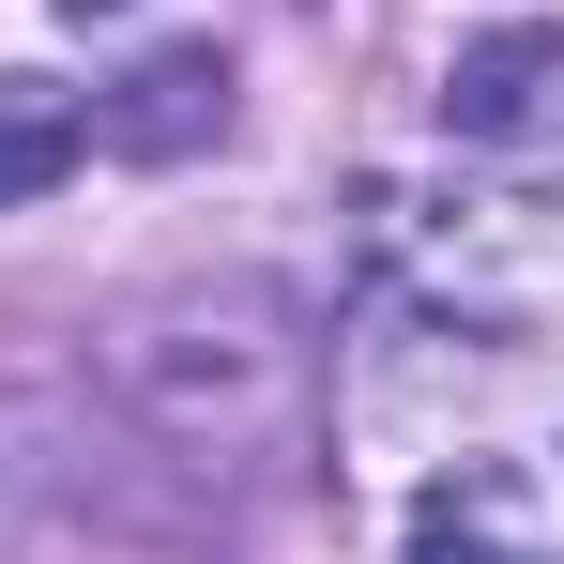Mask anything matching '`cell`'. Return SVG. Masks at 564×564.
I'll return each instance as SVG.
<instances>
[{
    "label": "cell",
    "instance_id": "cell-3",
    "mask_svg": "<svg viewBox=\"0 0 564 564\" xmlns=\"http://www.w3.org/2000/svg\"><path fill=\"white\" fill-rule=\"evenodd\" d=\"M77 153H93L77 93H46V77H0V214H15V198H46Z\"/></svg>",
    "mask_w": 564,
    "mask_h": 564
},
{
    "label": "cell",
    "instance_id": "cell-4",
    "mask_svg": "<svg viewBox=\"0 0 564 564\" xmlns=\"http://www.w3.org/2000/svg\"><path fill=\"white\" fill-rule=\"evenodd\" d=\"M412 564H519V550H488V534H458V519H427V550Z\"/></svg>",
    "mask_w": 564,
    "mask_h": 564
},
{
    "label": "cell",
    "instance_id": "cell-5",
    "mask_svg": "<svg viewBox=\"0 0 564 564\" xmlns=\"http://www.w3.org/2000/svg\"><path fill=\"white\" fill-rule=\"evenodd\" d=\"M62 15H107V0H62Z\"/></svg>",
    "mask_w": 564,
    "mask_h": 564
},
{
    "label": "cell",
    "instance_id": "cell-2",
    "mask_svg": "<svg viewBox=\"0 0 564 564\" xmlns=\"http://www.w3.org/2000/svg\"><path fill=\"white\" fill-rule=\"evenodd\" d=\"M550 93H564V31H550V15H519V31H473L458 62H443V122H458V138H519Z\"/></svg>",
    "mask_w": 564,
    "mask_h": 564
},
{
    "label": "cell",
    "instance_id": "cell-1",
    "mask_svg": "<svg viewBox=\"0 0 564 564\" xmlns=\"http://www.w3.org/2000/svg\"><path fill=\"white\" fill-rule=\"evenodd\" d=\"M93 138L107 153H198V138H229V62H214V46H153V62L93 107Z\"/></svg>",
    "mask_w": 564,
    "mask_h": 564
}]
</instances>
